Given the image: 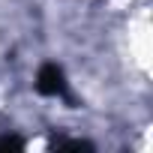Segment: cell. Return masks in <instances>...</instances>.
I'll use <instances>...</instances> for the list:
<instances>
[{
	"mask_svg": "<svg viewBox=\"0 0 153 153\" xmlns=\"http://www.w3.org/2000/svg\"><path fill=\"white\" fill-rule=\"evenodd\" d=\"M36 90H39L42 96H60V99L75 102V99L69 96V81H66V72H63L57 63H45V66L36 72Z\"/></svg>",
	"mask_w": 153,
	"mask_h": 153,
	"instance_id": "obj_1",
	"label": "cell"
},
{
	"mask_svg": "<svg viewBox=\"0 0 153 153\" xmlns=\"http://www.w3.org/2000/svg\"><path fill=\"white\" fill-rule=\"evenodd\" d=\"M54 147H60V150H93V144L84 141V138H63V141H57Z\"/></svg>",
	"mask_w": 153,
	"mask_h": 153,
	"instance_id": "obj_2",
	"label": "cell"
},
{
	"mask_svg": "<svg viewBox=\"0 0 153 153\" xmlns=\"http://www.w3.org/2000/svg\"><path fill=\"white\" fill-rule=\"evenodd\" d=\"M12 147H15V150H21V147H24V141H21L18 135H0V150H12Z\"/></svg>",
	"mask_w": 153,
	"mask_h": 153,
	"instance_id": "obj_3",
	"label": "cell"
}]
</instances>
